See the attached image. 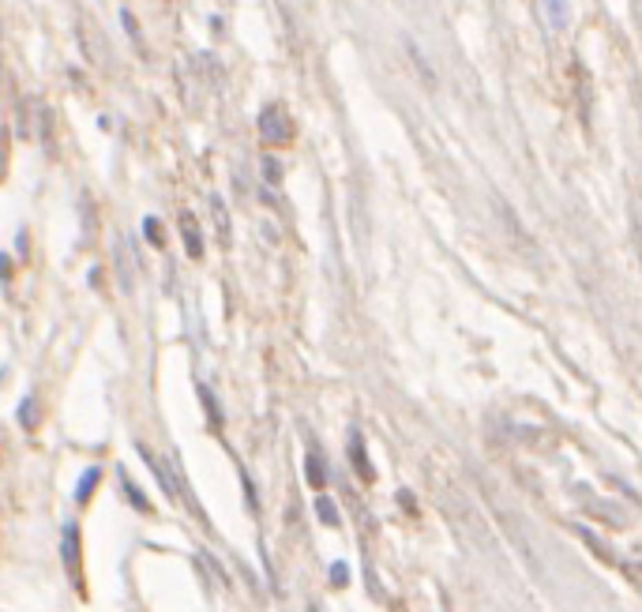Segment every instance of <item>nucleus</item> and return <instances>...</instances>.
Segmentation results:
<instances>
[{"label":"nucleus","instance_id":"dca6fc26","mask_svg":"<svg viewBox=\"0 0 642 612\" xmlns=\"http://www.w3.org/2000/svg\"><path fill=\"white\" fill-rule=\"evenodd\" d=\"M8 274H12V271H8V260L0 256V278H8Z\"/></svg>","mask_w":642,"mask_h":612},{"label":"nucleus","instance_id":"ddd939ff","mask_svg":"<svg viewBox=\"0 0 642 612\" xmlns=\"http://www.w3.org/2000/svg\"><path fill=\"white\" fill-rule=\"evenodd\" d=\"M94 481H98V470H90V473H87V481H83V485H79V499H87V496H90Z\"/></svg>","mask_w":642,"mask_h":612},{"label":"nucleus","instance_id":"6e6552de","mask_svg":"<svg viewBox=\"0 0 642 612\" xmlns=\"http://www.w3.org/2000/svg\"><path fill=\"white\" fill-rule=\"evenodd\" d=\"M308 481H312L315 488H320L323 481H327V477H323V462H320V455H315V451L308 455Z\"/></svg>","mask_w":642,"mask_h":612},{"label":"nucleus","instance_id":"9b49d317","mask_svg":"<svg viewBox=\"0 0 642 612\" xmlns=\"http://www.w3.org/2000/svg\"><path fill=\"white\" fill-rule=\"evenodd\" d=\"M19 421H23V428H34L38 425V406H34V399H27L19 406Z\"/></svg>","mask_w":642,"mask_h":612},{"label":"nucleus","instance_id":"f8f14e48","mask_svg":"<svg viewBox=\"0 0 642 612\" xmlns=\"http://www.w3.org/2000/svg\"><path fill=\"white\" fill-rule=\"evenodd\" d=\"M320 519L331 522V526L338 522V515H335V507H331V499H320Z\"/></svg>","mask_w":642,"mask_h":612},{"label":"nucleus","instance_id":"1a4fd4ad","mask_svg":"<svg viewBox=\"0 0 642 612\" xmlns=\"http://www.w3.org/2000/svg\"><path fill=\"white\" fill-rule=\"evenodd\" d=\"M582 541H586V545H590V548H594V553H597V556H601V560H605V564H612V567H616V556H612V553H609V548H605V545H601V541H597V537H594V533H586V530H582Z\"/></svg>","mask_w":642,"mask_h":612},{"label":"nucleus","instance_id":"4468645a","mask_svg":"<svg viewBox=\"0 0 642 612\" xmlns=\"http://www.w3.org/2000/svg\"><path fill=\"white\" fill-rule=\"evenodd\" d=\"M263 177H267L271 184H278V162H271V158L263 162Z\"/></svg>","mask_w":642,"mask_h":612},{"label":"nucleus","instance_id":"9d476101","mask_svg":"<svg viewBox=\"0 0 642 612\" xmlns=\"http://www.w3.org/2000/svg\"><path fill=\"white\" fill-rule=\"evenodd\" d=\"M143 229H147V237H150V245H166V229H162V222L158 218H147V222H143Z\"/></svg>","mask_w":642,"mask_h":612},{"label":"nucleus","instance_id":"20e7f679","mask_svg":"<svg viewBox=\"0 0 642 612\" xmlns=\"http://www.w3.org/2000/svg\"><path fill=\"white\" fill-rule=\"evenodd\" d=\"M181 229H184V248H188V256H195V260H200L203 256V245H200V229H195V222L188 218H181Z\"/></svg>","mask_w":642,"mask_h":612},{"label":"nucleus","instance_id":"2eb2a0df","mask_svg":"<svg viewBox=\"0 0 642 612\" xmlns=\"http://www.w3.org/2000/svg\"><path fill=\"white\" fill-rule=\"evenodd\" d=\"M128 496L135 499V507H139V511H150V504L143 499V493H139V488H132V485H128Z\"/></svg>","mask_w":642,"mask_h":612},{"label":"nucleus","instance_id":"f257e3e1","mask_svg":"<svg viewBox=\"0 0 642 612\" xmlns=\"http://www.w3.org/2000/svg\"><path fill=\"white\" fill-rule=\"evenodd\" d=\"M260 135H263V143H271V146H282V143L293 140V120H289L286 109H282V106L263 109V117H260Z\"/></svg>","mask_w":642,"mask_h":612},{"label":"nucleus","instance_id":"f03ea898","mask_svg":"<svg viewBox=\"0 0 642 612\" xmlns=\"http://www.w3.org/2000/svg\"><path fill=\"white\" fill-rule=\"evenodd\" d=\"M34 102L38 98L19 102V113H15V135H19V140H34Z\"/></svg>","mask_w":642,"mask_h":612},{"label":"nucleus","instance_id":"39448f33","mask_svg":"<svg viewBox=\"0 0 642 612\" xmlns=\"http://www.w3.org/2000/svg\"><path fill=\"white\" fill-rule=\"evenodd\" d=\"M541 4H545V19H549L556 30L567 27V8H563V0H541Z\"/></svg>","mask_w":642,"mask_h":612},{"label":"nucleus","instance_id":"423d86ee","mask_svg":"<svg viewBox=\"0 0 642 612\" xmlns=\"http://www.w3.org/2000/svg\"><path fill=\"white\" fill-rule=\"evenodd\" d=\"M518 432V439H526L529 447H549L552 443V436L545 432V428H529V425H522V428H515Z\"/></svg>","mask_w":642,"mask_h":612},{"label":"nucleus","instance_id":"7ed1b4c3","mask_svg":"<svg viewBox=\"0 0 642 612\" xmlns=\"http://www.w3.org/2000/svg\"><path fill=\"white\" fill-rule=\"evenodd\" d=\"M34 140H53V109L34 102Z\"/></svg>","mask_w":642,"mask_h":612},{"label":"nucleus","instance_id":"0eeeda50","mask_svg":"<svg viewBox=\"0 0 642 612\" xmlns=\"http://www.w3.org/2000/svg\"><path fill=\"white\" fill-rule=\"evenodd\" d=\"M353 466H357V473H361L364 481H372V466L364 462V447H361V439L353 436Z\"/></svg>","mask_w":642,"mask_h":612}]
</instances>
